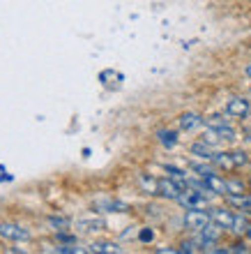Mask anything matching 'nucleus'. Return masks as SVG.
Wrapping results in <instances>:
<instances>
[{
	"instance_id": "21",
	"label": "nucleus",
	"mask_w": 251,
	"mask_h": 254,
	"mask_svg": "<svg viewBox=\"0 0 251 254\" xmlns=\"http://www.w3.org/2000/svg\"><path fill=\"white\" fill-rule=\"evenodd\" d=\"M180 252H199V248H196V243H185L180 248Z\"/></svg>"
},
{
	"instance_id": "2",
	"label": "nucleus",
	"mask_w": 251,
	"mask_h": 254,
	"mask_svg": "<svg viewBox=\"0 0 251 254\" xmlns=\"http://www.w3.org/2000/svg\"><path fill=\"white\" fill-rule=\"evenodd\" d=\"M210 213H205L201 208H187L185 213V227L187 229H194V231H201L205 224H210Z\"/></svg>"
},
{
	"instance_id": "15",
	"label": "nucleus",
	"mask_w": 251,
	"mask_h": 254,
	"mask_svg": "<svg viewBox=\"0 0 251 254\" xmlns=\"http://www.w3.org/2000/svg\"><path fill=\"white\" fill-rule=\"evenodd\" d=\"M49 224H51L53 229L62 231V229H69V227H72V220H69V217H62V215H53V217H49Z\"/></svg>"
},
{
	"instance_id": "10",
	"label": "nucleus",
	"mask_w": 251,
	"mask_h": 254,
	"mask_svg": "<svg viewBox=\"0 0 251 254\" xmlns=\"http://www.w3.org/2000/svg\"><path fill=\"white\" fill-rule=\"evenodd\" d=\"M95 206L100 208V210H104V213H125L127 210V203L115 201V199H101V201H97Z\"/></svg>"
},
{
	"instance_id": "7",
	"label": "nucleus",
	"mask_w": 251,
	"mask_h": 254,
	"mask_svg": "<svg viewBox=\"0 0 251 254\" xmlns=\"http://www.w3.org/2000/svg\"><path fill=\"white\" fill-rule=\"evenodd\" d=\"M203 185L207 192L212 194H228V185H226V181H221L217 174H210L203 178Z\"/></svg>"
},
{
	"instance_id": "1",
	"label": "nucleus",
	"mask_w": 251,
	"mask_h": 254,
	"mask_svg": "<svg viewBox=\"0 0 251 254\" xmlns=\"http://www.w3.org/2000/svg\"><path fill=\"white\" fill-rule=\"evenodd\" d=\"M210 217H212V222L219 224L221 229H231V231H238V234L247 231V227H249L242 215H235V213H231V210H224V208H214L210 213Z\"/></svg>"
},
{
	"instance_id": "12",
	"label": "nucleus",
	"mask_w": 251,
	"mask_h": 254,
	"mask_svg": "<svg viewBox=\"0 0 251 254\" xmlns=\"http://www.w3.org/2000/svg\"><path fill=\"white\" fill-rule=\"evenodd\" d=\"M192 155H199V157H203V160H212L214 157V153H212V146L210 143H205V141H196V143H192Z\"/></svg>"
},
{
	"instance_id": "24",
	"label": "nucleus",
	"mask_w": 251,
	"mask_h": 254,
	"mask_svg": "<svg viewBox=\"0 0 251 254\" xmlns=\"http://www.w3.org/2000/svg\"><path fill=\"white\" fill-rule=\"evenodd\" d=\"M245 139H247V141H249V143H251V129H247V132H245Z\"/></svg>"
},
{
	"instance_id": "18",
	"label": "nucleus",
	"mask_w": 251,
	"mask_h": 254,
	"mask_svg": "<svg viewBox=\"0 0 251 254\" xmlns=\"http://www.w3.org/2000/svg\"><path fill=\"white\" fill-rule=\"evenodd\" d=\"M233 160H235V167H245L247 162H249V155L242 153V150H233Z\"/></svg>"
},
{
	"instance_id": "13",
	"label": "nucleus",
	"mask_w": 251,
	"mask_h": 254,
	"mask_svg": "<svg viewBox=\"0 0 251 254\" xmlns=\"http://www.w3.org/2000/svg\"><path fill=\"white\" fill-rule=\"evenodd\" d=\"M157 139H159V143H161V146L173 148L175 143H178V134L173 132V129H159V132H157Z\"/></svg>"
},
{
	"instance_id": "6",
	"label": "nucleus",
	"mask_w": 251,
	"mask_h": 254,
	"mask_svg": "<svg viewBox=\"0 0 251 254\" xmlns=\"http://www.w3.org/2000/svg\"><path fill=\"white\" fill-rule=\"evenodd\" d=\"M185 183H180V181H159V194L161 196H166V199H175L178 201V196L182 192H185Z\"/></svg>"
},
{
	"instance_id": "19",
	"label": "nucleus",
	"mask_w": 251,
	"mask_h": 254,
	"mask_svg": "<svg viewBox=\"0 0 251 254\" xmlns=\"http://www.w3.org/2000/svg\"><path fill=\"white\" fill-rule=\"evenodd\" d=\"M228 185V194H245V185L240 181H226Z\"/></svg>"
},
{
	"instance_id": "23",
	"label": "nucleus",
	"mask_w": 251,
	"mask_h": 254,
	"mask_svg": "<svg viewBox=\"0 0 251 254\" xmlns=\"http://www.w3.org/2000/svg\"><path fill=\"white\" fill-rule=\"evenodd\" d=\"M231 252H247V248H245V245H233Z\"/></svg>"
},
{
	"instance_id": "3",
	"label": "nucleus",
	"mask_w": 251,
	"mask_h": 254,
	"mask_svg": "<svg viewBox=\"0 0 251 254\" xmlns=\"http://www.w3.org/2000/svg\"><path fill=\"white\" fill-rule=\"evenodd\" d=\"M0 236L7 238V241H14V243H28L30 241V231L19 224H9V222H2L0 224Z\"/></svg>"
},
{
	"instance_id": "17",
	"label": "nucleus",
	"mask_w": 251,
	"mask_h": 254,
	"mask_svg": "<svg viewBox=\"0 0 251 254\" xmlns=\"http://www.w3.org/2000/svg\"><path fill=\"white\" fill-rule=\"evenodd\" d=\"M141 188H143V192H148V194H159V181L143 176V178H141Z\"/></svg>"
},
{
	"instance_id": "16",
	"label": "nucleus",
	"mask_w": 251,
	"mask_h": 254,
	"mask_svg": "<svg viewBox=\"0 0 251 254\" xmlns=\"http://www.w3.org/2000/svg\"><path fill=\"white\" fill-rule=\"evenodd\" d=\"M203 123H205V127H207V129H221V127L228 125V121H226V118H221V116H210V118H203Z\"/></svg>"
},
{
	"instance_id": "5",
	"label": "nucleus",
	"mask_w": 251,
	"mask_h": 254,
	"mask_svg": "<svg viewBox=\"0 0 251 254\" xmlns=\"http://www.w3.org/2000/svg\"><path fill=\"white\" fill-rule=\"evenodd\" d=\"M249 111H251L249 100H245V97H233V100L226 102V114L231 118H247Z\"/></svg>"
},
{
	"instance_id": "11",
	"label": "nucleus",
	"mask_w": 251,
	"mask_h": 254,
	"mask_svg": "<svg viewBox=\"0 0 251 254\" xmlns=\"http://www.w3.org/2000/svg\"><path fill=\"white\" fill-rule=\"evenodd\" d=\"M88 252H101V254H118L122 252V248L120 245H115V243H93V245H88Z\"/></svg>"
},
{
	"instance_id": "22",
	"label": "nucleus",
	"mask_w": 251,
	"mask_h": 254,
	"mask_svg": "<svg viewBox=\"0 0 251 254\" xmlns=\"http://www.w3.org/2000/svg\"><path fill=\"white\" fill-rule=\"evenodd\" d=\"M141 241H152V231H143V234H141Z\"/></svg>"
},
{
	"instance_id": "4",
	"label": "nucleus",
	"mask_w": 251,
	"mask_h": 254,
	"mask_svg": "<svg viewBox=\"0 0 251 254\" xmlns=\"http://www.w3.org/2000/svg\"><path fill=\"white\" fill-rule=\"evenodd\" d=\"M178 203L185 208H205L207 206V196L201 190H187L178 196Z\"/></svg>"
},
{
	"instance_id": "8",
	"label": "nucleus",
	"mask_w": 251,
	"mask_h": 254,
	"mask_svg": "<svg viewBox=\"0 0 251 254\" xmlns=\"http://www.w3.org/2000/svg\"><path fill=\"white\" fill-rule=\"evenodd\" d=\"M203 125V118L199 114H192V111H187V114L180 116V129H185V132H194L196 127Z\"/></svg>"
},
{
	"instance_id": "9",
	"label": "nucleus",
	"mask_w": 251,
	"mask_h": 254,
	"mask_svg": "<svg viewBox=\"0 0 251 254\" xmlns=\"http://www.w3.org/2000/svg\"><path fill=\"white\" fill-rule=\"evenodd\" d=\"M74 227L79 229V231H83V234H90V231L104 229V220H101V217H86V220H76Z\"/></svg>"
},
{
	"instance_id": "25",
	"label": "nucleus",
	"mask_w": 251,
	"mask_h": 254,
	"mask_svg": "<svg viewBox=\"0 0 251 254\" xmlns=\"http://www.w3.org/2000/svg\"><path fill=\"white\" fill-rule=\"evenodd\" d=\"M245 74H247V76H249V79H251V63H249V65H247V69H245Z\"/></svg>"
},
{
	"instance_id": "14",
	"label": "nucleus",
	"mask_w": 251,
	"mask_h": 254,
	"mask_svg": "<svg viewBox=\"0 0 251 254\" xmlns=\"http://www.w3.org/2000/svg\"><path fill=\"white\" fill-rule=\"evenodd\" d=\"M212 162H214L217 167H221V169H238V167H235V160H233L231 153H214Z\"/></svg>"
},
{
	"instance_id": "20",
	"label": "nucleus",
	"mask_w": 251,
	"mask_h": 254,
	"mask_svg": "<svg viewBox=\"0 0 251 254\" xmlns=\"http://www.w3.org/2000/svg\"><path fill=\"white\" fill-rule=\"evenodd\" d=\"M192 171H196V174L201 176V178H205V176H210V174H214L210 167H205V164H192Z\"/></svg>"
},
{
	"instance_id": "26",
	"label": "nucleus",
	"mask_w": 251,
	"mask_h": 254,
	"mask_svg": "<svg viewBox=\"0 0 251 254\" xmlns=\"http://www.w3.org/2000/svg\"><path fill=\"white\" fill-rule=\"evenodd\" d=\"M245 234H247V236H249V238H251V224H249V227H247V231H245Z\"/></svg>"
}]
</instances>
